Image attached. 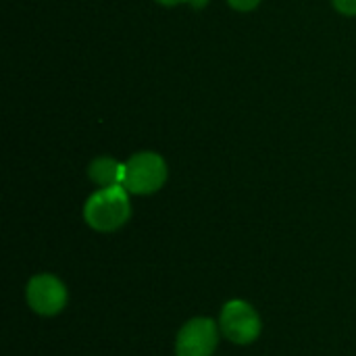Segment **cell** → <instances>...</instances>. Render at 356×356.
I'll return each mask as SVG.
<instances>
[{
    "instance_id": "obj_9",
    "label": "cell",
    "mask_w": 356,
    "mask_h": 356,
    "mask_svg": "<svg viewBox=\"0 0 356 356\" xmlns=\"http://www.w3.org/2000/svg\"><path fill=\"white\" fill-rule=\"evenodd\" d=\"M156 2H161L165 6H173V4H179V2H188V0H156Z\"/></svg>"
},
{
    "instance_id": "obj_7",
    "label": "cell",
    "mask_w": 356,
    "mask_h": 356,
    "mask_svg": "<svg viewBox=\"0 0 356 356\" xmlns=\"http://www.w3.org/2000/svg\"><path fill=\"white\" fill-rule=\"evenodd\" d=\"M334 6L344 15H356V0H334Z\"/></svg>"
},
{
    "instance_id": "obj_2",
    "label": "cell",
    "mask_w": 356,
    "mask_h": 356,
    "mask_svg": "<svg viewBox=\"0 0 356 356\" xmlns=\"http://www.w3.org/2000/svg\"><path fill=\"white\" fill-rule=\"evenodd\" d=\"M167 179V165L163 156L154 152H140L134 154L125 163L123 173V188L129 194H152L163 188Z\"/></svg>"
},
{
    "instance_id": "obj_10",
    "label": "cell",
    "mask_w": 356,
    "mask_h": 356,
    "mask_svg": "<svg viewBox=\"0 0 356 356\" xmlns=\"http://www.w3.org/2000/svg\"><path fill=\"white\" fill-rule=\"evenodd\" d=\"M194 2V6H204L207 4V0H192Z\"/></svg>"
},
{
    "instance_id": "obj_4",
    "label": "cell",
    "mask_w": 356,
    "mask_h": 356,
    "mask_svg": "<svg viewBox=\"0 0 356 356\" xmlns=\"http://www.w3.org/2000/svg\"><path fill=\"white\" fill-rule=\"evenodd\" d=\"M219 342V330L213 319L198 317L188 321L175 342L177 356H211Z\"/></svg>"
},
{
    "instance_id": "obj_8",
    "label": "cell",
    "mask_w": 356,
    "mask_h": 356,
    "mask_svg": "<svg viewBox=\"0 0 356 356\" xmlns=\"http://www.w3.org/2000/svg\"><path fill=\"white\" fill-rule=\"evenodd\" d=\"M229 6H234L236 10H252L261 0H227Z\"/></svg>"
},
{
    "instance_id": "obj_1",
    "label": "cell",
    "mask_w": 356,
    "mask_h": 356,
    "mask_svg": "<svg viewBox=\"0 0 356 356\" xmlns=\"http://www.w3.org/2000/svg\"><path fill=\"white\" fill-rule=\"evenodd\" d=\"M127 194L129 192L123 186L100 188L98 192H94L83 207L86 223L96 232H115L125 225L131 215Z\"/></svg>"
},
{
    "instance_id": "obj_3",
    "label": "cell",
    "mask_w": 356,
    "mask_h": 356,
    "mask_svg": "<svg viewBox=\"0 0 356 356\" xmlns=\"http://www.w3.org/2000/svg\"><path fill=\"white\" fill-rule=\"evenodd\" d=\"M219 327L229 342L250 344L261 334V317L252 305L244 300H229L221 311Z\"/></svg>"
},
{
    "instance_id": "obj_6",
    "label": "cell",
    "mask_w": 356,
    "mask_h": 356,
    "mask_svg": "<svg viewBox=\"0 0 356 356\" xmlns=\"http://www.w3.org/2000/svg\"><path fill=\"white\" fill-rule=\"evenodd\" d=\"M88 173H90V179L98 188H115V186H123L125 165L117 163L111 156H100V159L92 161Z\"/></svg>"
},
{
    "instance_id": "obj_5",
    "label": "cell",
    "mask_w": 356,
    "mask_h": 356,
    "mask_svg": "<svg viewBox=\"0 0 356 356\" xmlns=\"http://www.w3.org/2000/svg\"><path fill=\"white\" fill-rule=\"evenodd\" d=\"M27 302L29 307L44 317H52L58 315L65 305H67V288L65 284L48 273L35 275L33 280H29L27 284Z\"/></svg>"
}]
</instances>
